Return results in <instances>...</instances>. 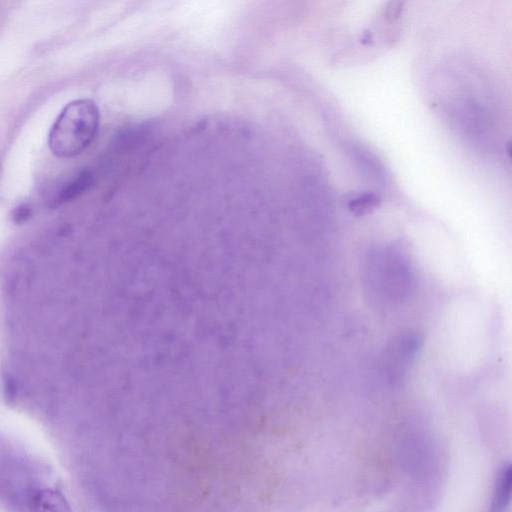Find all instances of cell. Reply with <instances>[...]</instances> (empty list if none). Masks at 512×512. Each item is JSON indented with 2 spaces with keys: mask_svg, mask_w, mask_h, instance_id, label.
I'll list each match as a JSON object with an SVG mask.
<instances>
[{
  "mask_svg": "<svg viewBox=\"0 0 512 512\" xmlns=\"http://www.w3.org/2000/svg\"><path fill=\"white\" fill-rule=\"evenodd\" d=\"M32 509L33 512H73L64 495L51 488L36 493Z\"/></svg>",
  "mask_w": 512,
  "mask_h": 512,
  "instance_id": "7a4b0ae2",
  "label": "cell"
},
{
  "mask_svg": "<svg viewBox=\"0 0 512 512\" xmlns=\"http://www.w3.org/2000/svg\"><path fill=\"white\" fill-rule=\"evenodd\" d=\"M511 481V466H503L498 477L492 512H502L505 506L509 503L511 495Z\"/></svg>",
  "mask_w": 512,
  "mask_h": 512,
  "instance_id": "277c9868",
  "label": "cell"
},
{
  "mask_svg": "<svg viewBox=\"0 0 512 512\" xmlns=\"http://www.w3.org/2000/svg\"><path fill=\"white\" fill-rule=\"evenodd\" d=\"M92 183L93 175L90 171L85 170L80 172L61 187L53 199L54 205H61L76 199L87 191L92 186Z\"/></svg>",
  "mask_w": 512,
  "mask_h": 512,
  "instance_id": "3957f363",
  "label": "cell"
},
{
  "mask_svg": "<svg viewBox=\"0 0 512 512\" xmlns=\"http://www.w3.org/2000/svg\"><path fill=\"white\" fill-rule=\"evenodd\" d=\"M99 109L90 99L68 103L49 133V148L61 158L80 154L93 141L99 126Z\"/></svg>",
  "mask_w": 512,
  "mask_h": 512,
  "instance_id": "6da1fadb",
  "label": "cell"
},
{
  "mask_svg": "<svg viewBox=\"0 0 512 512\" xmlns=\"http://www.w3.org/2000/svg\"><path fill=\"white\" fill-rule=\"evenodd\" d=\"M31 215V210L26 205L18 206L13 212V220L15 223L20 224L25 222Z\"/></svg>",
  "mask_w": 512,
  "mask_h": 512,
  "instance_id": "5b68a950",
  "label": "cell"
}]
</instances>
